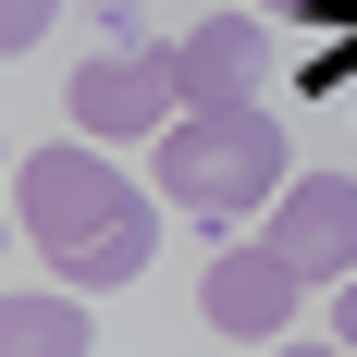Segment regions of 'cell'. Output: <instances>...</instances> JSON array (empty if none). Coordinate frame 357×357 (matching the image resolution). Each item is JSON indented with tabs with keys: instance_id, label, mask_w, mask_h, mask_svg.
I'll use <instances>...</instances> for the list:
<instances>
[{
	"instance_id": "cell-1",
	"label": "cell",
	"mask_w": 357,
	"mask_h": 357,
	"mask_svg": "<svg viewBox=\"0 0 357 357\" xmlns=\"http://www.w3.org/2000/svg\"><path fill=\"white\" fill-rule=\"evenodd\" d=\"M13 222H25V247L62 271V284H136L148 271V197L111 173L99 148H25V173H13Z\"/></svg>"
},
{
	"instance_id": "cell-2",
	"label": "cell",
	"mask_w": 357,
	"mask_h": 357,
	"mask_svg": "<svg viewBox=\"0 0 357 357\" xmlns=\"http://www.w3.org/2000/svg\"><path fill=\"white\" fill-rule=\"evenodd\" d=\"M148 160H160V197L197 210V222H234V210H271V197H284V123L259 99L173 111V123L148 136Z\"/></svg>"
},
{
	"instance_id": "cell-3",
	"label": "cell",
	"mask_w": 357,
	"mask_h": 357,
	"mask_svg": "<svg viewBox=\"0 0 357 357\" xmlns=\"http://www.w3.org/2000/svg\"><path fill=\"white\" fill-rule=\"evenodd\" d=\"M74 123L86 136H160L185 111V86H173V50H99V62H74Z\"/></svg>"
},
{
	"instance_id": "cell-4",
	"label": "cell",
	"mask_w": 357,
	"mask_h": 357,
	"mask_svg": "<svg viewBox=\"0 0 357 357\" xmlns=\"http://www.w3.org/2000/svg\"><path fill=\"white\" fill-rule=\"evenodd\" d=\"M296 296H308V271L259 234V247H222V259H210L197 308H210V333H234V345H271V333L296 321Z\"/></svg>"
},
{
	"instance_id": "cell-5",
	"label": "cell",
	"mask_w": 357,
	"mask_h": 357,
	"mask_svg": "<svg viewBox=\"0 0 357 357\" xmlns=\"http://www.w3.org/2000/svg\"><path fill=\"white\" fill-rule=\"evenodd\" d=\"M259 234H271L308 284H345V271H357V185H345V173H296Z\"/></svg>"
},
{
	"instance_id": "cell-6",
	"label": "cell",
	"mask_w": 357,
	"mask_h": 357,
	"mask_svg": "<svg viewBox=\"0 0 357 357\" xmlns=\"http://www.w3.org/2000/svg\"><path fill=\"white\" fill-rule=\"evenodd\" d=\"M259 74H271V37H259V13H210V25H185V37H173V86H185V111L259 99Z\"/></svg>"
},
{
	"instance_id": "cell-7",
	"label": "cell",
	"mask_w": 357,
	"mask_h": 357,
	"mask_svg": "<svg viewBox=\"0 0 357 357\" xmlns=\"http://www.w3.org/2000/svg\"><path fill=\"white\" fill-rule=\"evenodd\" d=\"M0 333H13L25 357H74V345H99V333H86V308H74V296H50V284H13V296H0Z\"/></svg>"
},
{
	"instance_id": "cell-8",
	"label": "cell",
	"mask_w": 357,
	"mask_h": 357,
	"mask_svg": "<svg viewBox=\"0 0 357 357\" xmlns=\"http://www.w3.org/2000/svg\"><path fill=\"white\" fill-rule=\"evenodd\" d=\"M50 37V0H0V50H37Z\"/></svg>"
},
{
	"instance_id": "cell-9",
	"label": "cell",
	"mask_w": 357,
	"mask_h": 357,
	"mask_svg": "<svg viewBox=\"0 0 357 357\" xmlns=\"http://www.w3.org/2000/svg\"><path fill=\"white\" fill-rule=\"evenodd\" d=\"M333 345H357V271L333 284Z\"/></svg>"
},
{
	"instance_id": "cell-10",
	"label": "cell",
	"mask_w": 357,
	"mask_h": 357,
	"mask_svg": "<svg viewBox=\"0 0 357 357\" xmlns=\"http://www.w3.org/2000/svg\"><path fill=\"white\" fill-rule=\"evenodd\" d=\"M259 13H321V0H259Z\"/></svg>"
}]
</instances>
